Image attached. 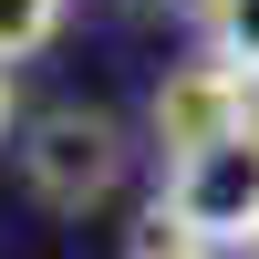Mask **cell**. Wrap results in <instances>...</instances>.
<instances>
[{
    "instance_id": "6da1fadb",
    "label": "cell",
    "mask_w": 259,
    "mask_h": 259,
    "mask_svg": "<svg viewBox=\"0 0 259 259\" xmlns=\"http://www.w3.org/2000/svg\"><path fill=\"white\" fill-rule=\"evenodd\" d=\"M156 197L177 207V228L197 249H249L259 239V114L228 124V135H207V145H177Z\"/></svg>"
},
{
    "instance_id": "7a4b0ae2",
    "label": "cell",
    "mask_w": 259,
    "mask_h": 259,
    "mask_svg": "<svg viewBox=\"0 0 259 259\" xmlns=\"http://www.w3.org/2000/svg\"><path fill=\"white\" fill-rule=\"evenodd\" d=\"M21 177H31V197L41 207H94V197H114L124 187V124L114 114H94V104H52V114L21 135Z\"/></svg>"
},
{
    "instance_id": "3957f363",
    "label": "cell",
    "mask_w": 259,
    "mask_h": 259,
    "mask_svg": "<svg viewBox=\"0 0 259 259\" xmlns=\"http://www.w3.org/2000/svg\"><path fill=\"white\" fill-rule=\"evenodd\" d=\"M249 114H259V83L239 73V62H218V52L177 62V73L156 83V104H145V124H156V145H166V156H177V145L228 135V124H249Z\"/></svg>"
},
{
    "instance_id": "277c9868",
    "label": "cell",
    "mask_w": 259,
    "mask_h": 259,
    "mask_svg": "<svg viewBox=\"0 0 259 259\" xmlns=\"http://www.w3.org/2000/svg\"><path fill=\"white\" fill-rule=\"evenodd\" d=\"M207 52L259 83V0H207Z\"/></svg>"
},
{
    "instance_id": "5b68a950",
    "label": "cell",
    "mask_w": 259,
    "mask_h": 259,
    "mask_svg": "<svg viewBox=\"0 0 259 259\" xmlns=\"http://www.w3.org/2000/svg\"><path fill=\"white\" fill-rule=\"evenodd\" d=\"M52 31H62V0H0V62L52 52Z\"/></svg>"
},
{
    "instance_id": "8992f818",
    "label": "cell",
    "mask_w": 259,
    "mask_h": 259,
    "mask_svg": "<svg viewBox=\"0 0 259 259\" xmlns=\"http://www.w3.org/2000/svg\"><path fill=\"white\" fill-rule=\"evenodd\" d=\"M124 259H197V239H187V228H177V207H145V218H135V239H124Z\"/></svg>"
},
{
    "instance_id": "52a82bcc",
    "label": "cell",
    "mask_w": 259,
    "mask_h": 259,
    "mask_svg": "<svg viewBox=\"0 0 259 259\" xmlns=\"http://www.w3.org/2000/svg\"><path fill=\"white\" fill-rule=\"evenodd\" d=\"M11 114H21V104H11V62H0V135H11Z\"/></svg>"
},
{
    "instance_id": "ba28073f",
    "label": "cell",
    "mask_w": 259,
    "mask_h": 259,
    "mask_svg": "<svg viewBox=\"0 0 259 259\" xmlns=\"http://www.w3.org/2000/svg\"><path fill=\"white\" fill-rule=\"evenodd\" d=\"M197 259H218V249H197Z\"/></svg>"
},
{
    "instance_id": "9c48e42d",
    "label": "cell",
    "mask_w": 259,
    "mask_h": 259,
    "mask_svg": "<svg viewBox=\"0 0 259 259\" xmlns=\"http://www.w3.org/2000/svg\"><path fill=\"white\" fill-rule=\"evenodd\" d=\"M249 259H259V239H249Z\"/></svg>"
}]
</instances>
